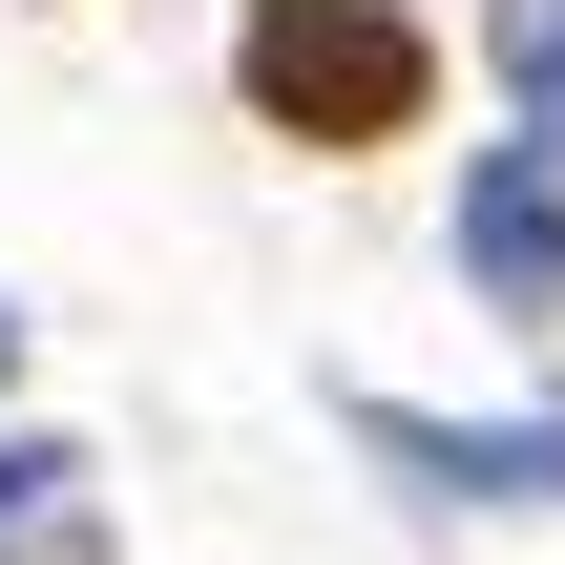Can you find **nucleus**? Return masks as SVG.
Masks as SVG:
<instances>
[{"label": "nucleus", "mask_w": 565, "mask_h": 565, "mask_svg": "<svg viewBox=\"0 0 565 565\" xmlns=\"http://www.w3.org/2000/svg\"><path fill=\"white\" fill-rule=\"evenodd\" d=\"M231 84L273 147H398L419 126V21L398 0H252L231 21Z\"/></svg>", "instance_id": "obj_1"}, {"label": "nucleus", "mask_w": 565, "mask_h": 565, "mask_svg": "<svg viewBox=\"0 0 565 565\" xmlns=\"http://www.w3.org/2000/svg\"><path fill=\"white\" fill-rule=\"evenodd\" d=\"M461 273H482V315H565V168L545 147L461 168Z\"/></svg>", "instance_id": "obj_2"}, {"label": "nucleus", "mask_w": 565, "mask_h": 565, "mask_svg": "<svg viewBox=\"0 0 565 565\" xmlns=\"http://www.w3.org/2000/svg\"><path fill=\"white\" fill-rule=\"evenodd\" d=\"M356 440L398 482H440V503H565V419H398V398H356Z\"/></svg>", "instance_id": "obj_3"}, {"label": "nucleus", "mask_w": 565, "mask_h": 565, "mask_svg": "<svg viewBox=\"0 0 565 565\" xmlns=\"http://www.w3.org/2000/svg\"><path fill=\"white\" fill-rule=\"evenodd\" d=\"M0 565H105V503L63 440H0Z\"/></svg>", "instance_id": "obj_4"}, {"label": "nucleus", "mask_w": 565, "mask_h": 565, "mask_svg": "<svg viewBox=\"0 0 565 565\" xmlns=\"http://www.w3.org/2000/svg\"><path fill=\"white\" fill-rule=\"evenodd\" d=\"M503 84H524V147H565V0H503Z\"/></svg>", "instance_id": "obj_5"}, {"label": "nucleus", "mask_w": 565, "mask_h": 565, "mask_svg": "<svg viewBox=\"0 0 565 565\" xmlns=\"http://www.w3.org/2000/svg\"><path fill=\"white\" fill-rule=\"evenodd\" d=\"M0 377H21V315H0Z\"/></svg>", "instance_id": "obj_6"}]
</instances>
